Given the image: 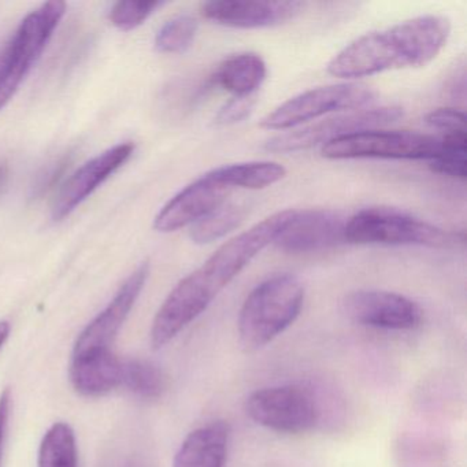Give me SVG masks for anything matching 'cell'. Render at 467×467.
<instances>
[{
    "instance_id": "obj_4",
    "label": "cell",
    "mask_w": 467,
    "mask_h": 467,
    "mask_svg": "<svg viewBox=\"0 0 467 467\" xmlns=\"http://www.w3.org/2000/svg\"><path fill=\"white\" fill-rule=\"evenodd\" d=\"M64 2H47L21 23L0 57V110L31 72L64 17Z\"/></svg>"
},
{
    "instance_id": "obj_9",
    "label": "cell",
    "mask_w": 467,
    "mask_h": 467,
    "mask_svg": "<svg viewBox=\"0 0 467 467\" xmlns=\"http://www.w3.org/2000/svg\"><path fill=\"white\" fill-rule=\"evenodd\" d=\"M294 210H283L265 218L223 243L201 267L199 272L209 281L218 295L248 266L256 255L267 245L275 243V237L283 231Z\"/></svg>"
},
{
    "instance_id": "obj_15",
    "label": "cell",
    "mask_w": 467,
    "mask_h": 467,
    "mask_svg": "<svg viewBox=\"0 0 467 467\" xmlns=\"http://www.w3.org/2000/svg\"><path fill=\"white\" fill-rule=\"evenodd\" d=\"M133 151L135 146L132 143L119 144L81 166L62 185L58 196L54 201L51 210L53 220L61 221L72 214L109 177L113 176L130 161Z\"/></svg>"
},
{
    "instance_id": "obj_17",
    "label": "cell",
    "mask_w": 467,
    "mask_h": 467,
    "mask_svg": "<svg viewBox=\"0 0 467 467\" xmlns=\"http://www.w3.org/2000/svg\"><path fill=\"white\" fill-rule=\"evenodd\" d=\"M231 429L223 420L191 431L174 456L173 467H225Z\"/></svg>"
},
{
    "instance_id": "obj_12",
    "label": "cell",
    "mask_w": 467,
    "mask_h": 467,
    "mask_svg": "<svg viewBox=\"0 0 467 467\" xmlns=\"http://www.w3.org/2000/svg\"><path fill=\"white\" fill-rule=\"evenodd\" d=\"M150 275V265L144 262L117 292L108 307L98 314L86 329L80 333L73 348L72 357L94 354V352L113 351L114 341L132 311L136 300L140 296Z\"/></svg>"
},
{
    "instance_id": "obj_14",
    "label": "cell",
    "mask_w": 467,
    "mask_h": 467,
    "mask_svg": "<svg viewBox=\"0 0 467 467\" xmlns=\"http://www.w3.org/2000/svg\"><path fill=\"white\" fill-rule=\"evenodd\" d=\"M300 2L275 0H212L202 5V16L218 26L236 29H262L283 26L302 12Z\"/></svg>"
},
{
    "instance_id": "obj_10",
    "label": "cell",
    "mask_w": 467,
    "mask_h": 467,
    "mask_svg": "<svg viewBox=\"0 0 467 467\" xmlns=\"http://www.w3.org/2000/svg\"><path fill=\"white\" fill-rule=\"evenodd\" d=\"M218 296L198 269L182 278L168 295L151 327V346L162 348L204 313Z\"/></svg>"
},
{
    "instance_id": "obj_19",
    "label": "cell",
    "mask_w": 467,
    "mask_h": 467,
    "mask_svg": "<svg viewBox=\"0 0 467 467\" xmlns=\"http://www.w3.org/2000/svg\"><path fill=\"white\" fill-rule=\"evenodd\" d=\"M267 67L255 53H240L226 58L215 72V83L234 97H253L266 80Z\"/></svg>"
},
{
    "instance_id": "obj_20",
    "label": "cell",
    "mask_w": 467,
    "mask_h": 467,
    "mask_svg": "<svg viewBox=\"0 0 467 467\" xmlns=\"http://www.w3.org/2000/svg\"><path fill=\"white\" fill-rule=\"evenodd\" d=\"M207 173L229 191L234 188L264 190L280 182L286 176V169L272 161H251L220 166Z\"/></svg>"
},
{
    "instance_id": "obj_21",
    "label": "cell",
    "mask_w": 467,
    "mask_h": 467,
    "mask_svg": "<svg viewBox=\"0 0 467 467\" xmlns=\"http://www.w3.org/2000/svg\"><path fill=\"white\" fill-rule=\"evenodd\" d=\"M39 467H78V441L72 426L57 422L40 442Z\"/></svg>"
},
{
    "instance_id": "obj_25",
    "label": "cell",
    "mask_w": 467,
    "mask_h": 467,
    "mask_svg": "<svg viewBox=\"0 0 467 467\" xmlns=\"http://www.w3.org/2000/svg\"><path fill=\"white\" fill-rule=\"evenodd\" d=\"M199 23L191 15H180L163 24L155 36V48L162 54L185 53L195 42Z\"/></svg>"
},
{
    "instance_id": "obj_7",
    "label": "cell",
    "mask_w": 467,
    "mask_h": 467,
    "mask_svg": "<svg viewBox=\"0 0 467 467\" xmlns=\"http://www.w3.org/2000/svg\"><path fill=\"white\" fill-rule=\"evenodd\" d=\"M248 417L277 433H305L321 417L318 400L308 388L297 384L262 388L245 401Z\"/></svg>"
},
{
    "instance_id": "obj_2",
    "label": "cell",
    "mask_w": 467,
    "mask_h": 467,
    "mask_svg": "<svg viewBox=\"0 0 467 467\" xmlns=\"http://www.w3.org/2000/svg\"><path fill=\"white\" fill-rule=\"evenodd\" d=\"M305 295L302 281L288 273L272 275L258 284L239 314L243 348L258 351L285 332L302 313Z\"/></svg>"
},
{
    "instance_id": "obj_22",
    "label": "cell",
    "mask_w": 467,
    "mask_h": 467,
    "mask_svg": "<svg viewBox=\"0 0 467 467\" xmlns=\"http://www.w3.org/2000/svg\"><path fill=\"white\" fill-rule=\"evenodd\" d=\"M244 217L245 207L223 203L193 223L190 232L191 240L199 245L212 244L239 228Z\"/></svg>"
},
{
    "instance_id": "obj_30",
    "label": "cell",
    "mask_w": 467,
    "mask_h": 467,
    "mask_svg": "<svg viewBox=\"0 0 467 467\" xmlns=\"http://www.w3.org/2000/svg\"><path fill=\"white\" fill-rule=\"evenodd\" d=\"M65 168H67V162L65 161H59V162L53 163L50 168L46 169L45 173L40 174L37 179L36 187L35 188V193H43L47 188L53 187L56 180L64 173Z\"/></svg>"
},
{
    "instance_id": "obj_23",
    "label": "cell",
    "mask_w": 467,
    "mask_h": 467,
    "mask_svg": "<svg viewBox=\"0 0 467 467\" xmlns=\"http://www.w3.org/2000/svg\"><path fill=\"white\" fill-rule=\"evenodd\" d=\"M121 388L143 399H158L166 390V376L149 360L124 359Z\"/></svg>"
},
{
    "instance_id": "obj_31",
    "label": "cell",
    "mask_w": 467,
    "mask_h": 467,
    "mask_svg": "<svg viewBox=\"0 0 467 467\" xmlns=\"http://www.w3.org/2000/svg\"><path fill=\"white\" fill-rule=\"evenodd\" d=\"M10 330H12V327H10L9 322L0 321V348L5 346L7 338H9Z\"/></svg>"
},
{
    "instance_id": "obj_1",
    "label": "cell",
    "mask_w": 467,
    "mask_h": 467,
    "mask_svg": "<svg viewBox=\"0 0 467 467\" xmlns=\"http://www.w3.org/2000/svg\"><path fill=\"white\" fill-rule=\"evenodd\" d=\"M450 36L451 21L444 16L410 18L358 37L330 59L327 70L333 78L357 80L388 70L426 67Z\"/></svg>"
},
{
    "instance_id": "obj_11",
    "label": "cell",
    "mask_w": 467,
    "mask_h": 467,
    "mask_svg": "<svg viewBox=\"0 0 467 467\" xmlns=\"http://www.w3.org/2000/svg\"><path fill=\"white\" fill-rule=\"evenodd\" d=\"M349 321L384 330H412L422 324V310L414 300L396 292L359 289L341 303Z\"/></svg>"
},
{
    "instance_id": "obj_24",
    "label": "cell",
    "mask_w": 467,
    "mask_h": 467,
    "mask_svg": "<svg viewBox=\"0 0 467 467\" xmlns=\"http://www.w3.org/2000/svg\"><path fill=\"white\" fill-rule=\"evenodd\" d=\"M440 139V151L431 161L434 173L464 180L467 176V133L453 132Z\"/></svg>"
},
{
    "instance_id": "obj_6",
    "label": "cell",
    "mask_w": 467,
    "mask_h": 467,
    "mask_svg": "<svg viewBox=\"0 0 467 467\" xmlns=\"http://www.w3.org/2000/svg\"><path fill=\"white\" fill-rule=\"evenodd\" d=\"M440 151L436 136L399 130H365L343 136L322 146L327 160L431 161Z\"/></svg>"
},
{
    "instance_id": "obj_18",
    "label": "cell",
    "mask_w": 467,
    "mask_h": 467,
    "mask_svg": "<svg viewBox=\"0 0 467 467\" xmlns=\"http://www.w3.org/2000/svg\"><path fill=\"white\" fill-rule=\"evenodd\" d=\"M122 360L113 351L72 357L70 381L73 388L88 398L121 388Z\"/></svg>"
},
{
    "instance_id": "obj_27",
    "label": "cell",
    "mask_w": 467,
    "mask_h": 467,
    "mask_svg": "<svg viewBox=\"0 0 467 467\" xmlns=\"http://www.w3.org/2000/svg\"><path fill=\"white\" fill-rule=\"evenodd\" d=\"M255 95L253 97H234L214 117L215 127H232L240 124L251 116L255 108Z\"/></svg>"
},
{
    "instance_id": "obj_26",
    "label": "cell",
    "mask_w": 467,
    "mask_h": 467,
    "mask_svg": "<svg viewBox=\"0 0 467 467\" xmlns=\"http://www.w3.org/2000/svg\"><path fill=\"white\" fill-rule=\"evenodd\" d=\"M161 6V2H119L111 7L109 20L121 31H132Z\"/></svg>"
},
{
    "instance_id": "obj_32",
    "label": "cell",
    "mask_w": 467,
    "mask_h": 467,
    "mask_svg": "<svg viewBox=\"0 0 467 467\" xmlns=\"http://www.w3.org/2000/svg\"><path fill=\"white\" fill-rule=\"evenodd\" d=\"M7 177V169L5 166H0V184L6 180Z\"/></svg>"
},
{
    "instance_id": "obj_13",
    "label": "cell",
    "mask_w": 467,
    "mask_h": 467,
    "mask_svg": "<svg viewBox=\"0 0 467 467\" xmlns=\"http://www.w3.org/2000/svg\"><path fill=\"white\" fill-rule=\"evenodd\" d=\"M347 220L332 210H294L273 244L289 254L314 253L346 243Z\"/></svg>"
},
{
    "instance_id": "obj_29",
    "label": "cell",
    "mask_w": 467,
    "mask_h": 467,
    "mask_svg": "<svg viewBox=\"0 0 467 467\" xmlns=\"http://www.w3.org/2000/svg\"><path fill=\"white\" fill-rule=\"evenodd\" d=\"M10 414H12V392L9 388L0 395V467L4 459L5 441H6L7 428H9Z\"/></svg>"
},
{
    "instance_id": "obj_16",
    "label": "cell",
    "mask_w": 467,
    "mask_h": 467,
    "mask_svg": "<svg viewBox=\"0 0 467 467\" xmlns=\"http://www.w3.org/2000/svg\"><path fill=\"white\" fill-rule=\"evenodd\" d=\"M232 191L218 184L214 179L204 173L180 191L158 213L154 228L161 234H171L188 225H193L204 215L226 203Z\"/></svg>"
},
{
    "instance_id": "obj_3",
    "label": "cell",
    "mask_w": 467,
    "mask_h": 467,
    "mask_svg": "<svg viewBox=\"0 0 467 467\" xmlns=\"http://www.w3.org/2000/svg\"><path fill=\"white\" fill-rule=\"evenodd\" d=\"M346 243L444 248L452 244L453 237L444 229L407 213L387 207H370L347 220Z\"/></svg>"
},
{
    "instance_id": "obj_28",
    "label": "cell",
    "mask_w": 467,
    "mask_h": 467,
    "mask_svg": "<svg viewBox=\"0 0 467 467\" xmlns=\"http://www.w3.org/2000/svg\"><path fill=\"white\" fill-rule=\"evenodd\" d=\"M425 122L429 127L440 130L442 135L453 132H466V116L456 109H436L426 114Z\"/></svg>"
},
{
    "instance_id": "obj_5",
    "label": "cell",
    "mask_w": 467,
    "mask_h": 467,
    "mask_svg": "<svg viewBox=\"0 0 467 467\" xmlns=\"http://www.w3.org/2000/svg\"><path fill=\"white\" fill-rule=\"evenodd\" d=\"M374 100L376 92L365 84H330L291 98L264 117L259 125L264 130L286 132L327 114L362 110Z\"/></svg>"
},
{
    "instance_id": "obj_8",
    "label": "cell",
    "mask_w": 467,
    "mask_h": 467,
    "mask_svg": "<svg viewBox=\"0 0 467 467\" xmlns=\"http://www.w3.org/2000/svg\"><path fill=\"white\" fill-rule=\"evenodd\" d=\"M401 117H403V110L398 106L347 111L322 121L314 122L307 127L296 128L275 136L265 143V150L278 152V154L306 151L313 147L325 146L329 141L343 136L387 127L399 121Z\"/></svg>"
}]
</instances>
